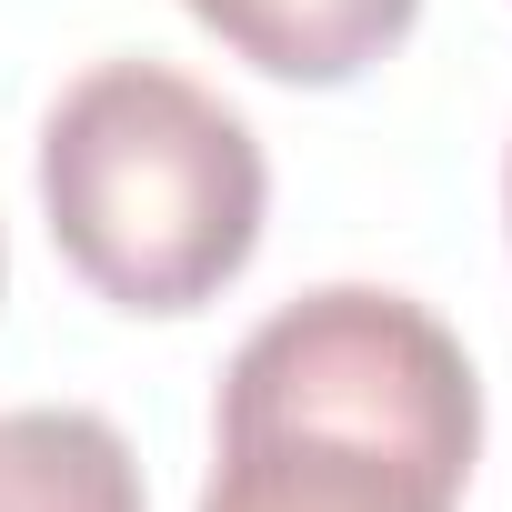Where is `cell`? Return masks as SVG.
Segmentation results:
<instances>
[{"instance_id": "obj_1", "label": "cell", "mask_w": 512, "mask_h": 512, "mask_svg": "<svg viewBox=\"0 0 512 512\" xmlns=\"http://www.w3.org/2000/svg\"><path fill=\"white\" fill-rule=\"evenodd\" d=\"M472 462V352L412 292L322 282L231 352L201 512H462Z\"/></svg>"}, {"instance_id": "obj_2", "label": "cell", "mask_w": 512, "mask_h": 512, "mask_svg": "<svg viewBox=\"0 0 512 512\" xmlns=\"http://www.w3.org/2000/svg\"><path fill=\"white\" fill-rule=\"evenodd\" d=\"M41 211L61 262L111 302L181 322L262 251L272 161L221 91L171 61H101L41 121Z\"/></svg>"}, {"instance_id": "obj_3", "label": "cell", "mask_w": 512, "mask_h": 512, "mask_svg": "<svg viewBox=\"0 0 512 512\" xmlns=\"http://www.w3.org/2000/svg\"><path fill=\"white\" fill-rule=\"evenodd\" d=\"M181 11L251 71H272L292 91H332L362 81L382 51L412 41L422 0H181Z\"/></svg>"}, {"instance_id": "obj_4", "label": "cell", "mask_w": 512, "mask_h": 512, "mask_svg": "<svg viewBox=\"0 0 512 512\" xmlns=\"http://www.w3.org/2000/svg\"><path fill=\"white\" fill-rule=\"evenodd\" d=\"M0 512H141V462L81 402L0 412Z\"/></svg>"}, {"instance_id": "obj_5", "label": "cell", "mask_w": 512, "mask_h": 512, "mask_svg": "<svg viewBox=\"0 0 512 512\" xmlns=\"http://www.w3.org/2000/svg\"><path fill=\"white\" fill-rule=\"evenodd\" d=\"M502 221H512V161H502Z\"/></svg>"}]
</instances>
